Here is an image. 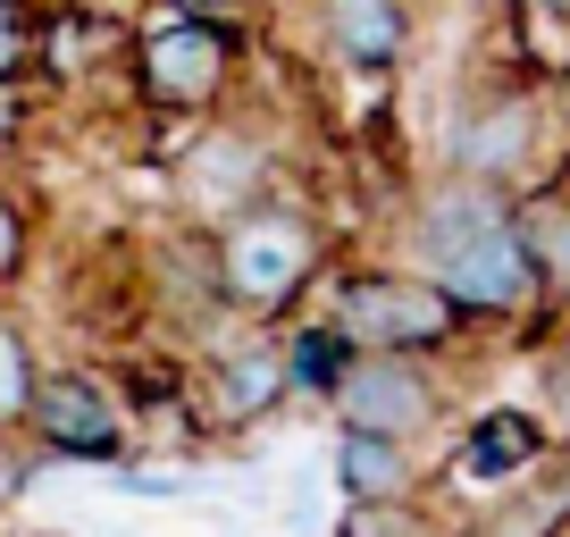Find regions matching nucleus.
I'll return each instance as SVG.
<instances>
[{"label":"nucleus","mask_w":570,"mask_h":537,"mask_svg":"<svg viewBox=\"0 0 570 537\" xmlns=\"http://www.w3.org/2000/svg\"><path fill=\"white\" fill-rule=\"evenodd\" d=\"M285 168L277 135L244 109H210V118L185 126V144L168 152V202H177L185 227H218L227 211H244L252 194H268Z\"/></svg>","instance_id":"5"},{"label":"nucleus","mask_w":570,"mask_h":537,"mask_svg":"<svg viewBox=\"0 0 570 537\" xmlns=\"http://www.w3.org/2000/svg\"><path fill=\"white\" fill-rule=\"evenodd\" d=\"M294 403V378H285V328H252L194 361V394H185V412H194L202 437H252Z\"/></svg>","instance_id":"8"},{"label":"nucleus","mask_w":570,"mask_h":537,"mask_svg":"<svg viewBox=\"0 0 570 537\" xmlns=\"http://www.w3.org/2000/svg\"><path fill=\"white\" fill-rule=\"evenodd\" d=\"M26 446H35V462H76V470H109L118 453H135V420H126L109 370L42 361V387L26 403Z\"/></svg>","instance_id":"7"},{"label":"nucleus","mask_w":570,"mask_h":537,"mask_svg":"<svg viewBox=\"0 0 570 537\" xmlns=\"http://www.w3.org/2000/svg\"><path fill=\"white\" fill-rule=\"evenodd\" d=\"M546 446H553V429H546L537 403H487V412L462 429V446L436 462V496H445V487H462V496H495V487L512 479V470H529Z\"/></svg>","instance_id":"12"},{"label":"nucleus","mask_w":570,"mask_h":537,"mask_svg":"<svg viewBox=\"0 0 570 537\" xmlns=\"http://www.w3.org/2000/svg\"><path fill=\"white\" fill-rule=\"evenodd\" d=\"M327 420L370 437H403V446H436L453 420V378L428 353H344L327 378Z\"/></svg>","instance_id":"6"},{"label":"nucleus","mask_w":570,"mask_h":537,"mask_svg":"<svg viewBox=\"0 0 570 537\" xmlns=\"http://www.w3.org/2000/svg\"><path fill=\"white\" fill-rule=\"evenodd\" d=\"M327 261H336V244H327V218L311 211L294 185H268V194H252L244 211H227L210 227V268H218V303H227L235 328H285L294 311L320 294Z\"/></svg>","instance_id":"2"},{"label":"nucleus","mask_w":570,"mask_h":537,"mask_svg":"<svg viewBox=\"0 0 570 537\" xmlns=\"http://www.w3.org/2000/svg\"><path fill=\"white\" fill-rule=\"evenodd\" d=\"M35 235H42L35 194H26L18 177H0V294L26 286V268H35Z\"/></svg>","instance_id":"22"},{"label":"nucleus","mask_w":570,"mask_h":537,"mask_svg":"<svg viewBox=\"0 0 570 537\" xmlns=\"http://www.w3.org/2000/svg\"><path fill=\"white\" fill-rule=\"evenodd\" d=\"M394 261H411L428 286H445L470 311V328H520L537 303V268L520 244V185L487 177H436L403 202Z\"/></svg>","instance_id":"1"},{"label":"nucleus","mask_w":570,"mask_h":537,"mask_svg":"<svg viewBox=\"0 0 570 537\" xmlns=\"http://www.w3.org/2000/svg\"><path fill=\"white\" fill-rule=\"evenodd\" d=\"M327 537H453L436 496H386V504H336Z\"/></svg>","instance_id":"20"},{"label":"nucleus","mask_w":570,"mask_h":537,"mask_svg":"<svg viewBox=\"0 0 570 537\" xmlns=\"http://www.w3.org/2000/svg\"><path fill=\"white\" fill-rule=\"evenodd\" d=\"M109 387H118V403H126V420H160V412H177L185 394H194V361H177V353H142V361H118L109 370Z\"/></svg>","instance_id":"18"},{"label":"nucleus","mask_w":570,"mask_h":537,"mask_svg":"<svg viewBox=\"0 0 570 537\" xmlns=\"http://www.w3.org/2000/svg\"><path fill=\"white\" fill-rule=\"evenodd\" d=\"M42 0H0V92H35Z\"/></svg>","instance_id":"23"},{"label":"nucleus","mask_w":570,"mask_h":537,"mask_svg":"<svg viewBox=\"0 0 570 537\" xmlns=\"http://www.w3.org/2000/svg\"><path fill=\"white\" fill-rule=\"evenodd\" d=\"M26 135H35V92H0V177L18 168Z\"/></svg>","instance_id":"27"},{"label":"nucleus","mask_w":570,"mask_h":537,"mask_svg":"<svg viewBox=\"0 0 570 537\" xmlns=\"http://www.w3.org/2000/svg\"><path fill=\"white\" fill-rule=\"evenodd\" d=\"M311 35H320L327 68L394 76L420 42V18H411V0H311Z\"/></svg>","instance_id":"13"},{"label":"nucleus","mask_w":570,"mask_h":537,"mask_svg":"<svg viewBox=\"0 0 570 537\" xmlns=\"http://www.w3.org/2000/svg\"><path fill=\"white\" fill-rule=\"evenodd\" d=\"M142 294H151V320L168 336H202V328L227 320L218 303V268H210V227H168L142 244Z\"/></svg>","instance_id":"10"},{"label":"nucleus","mask_w":570,"mask_h":537,"mask_svg":"<svg viewBox=\"0 0 570 537\" xmlns=\"http://www.w3.org/2000/svg\"><path fill=\"white\" fill-rule=\"evenodd\" d=\"M537 152H546V92H537L529 76H512V85H479L445 118V168H453V177L529 185Z\"/></svg>","instance_id":"9"},{"label":"nucleus","mask_w":570,"mask_h":537,"mask_svg":"<svg viewBox=\"0 0 570 537\" xmlns=\"http://www.w3.org/2000/svg\"><path fill=\"white\" fill-rule=\"evenodd\" d=\"M151 9H185V18H252L261 0H151Z\"/></svg>","instance_id":"29"},{"label":"nucleus","mask_w":570,"mask_h":537,"mask_svg":"<svg viewBox=\"0 0 570 537\" xmlns=\"http://www.w3.org/2000/svg\"><path fill=\"white\" fill-rule=\"evenodd\" d=\"M327 487H336V504L436 496V462H428V446H403V437L336 429V446H327Z\"/></svg>","instance_id":"14"},{"label":"nucleus","mask_w":570,"mask_h":537,"mask_svg":"<svg viewBox=\"0 0 570 537\" xmlns=\"http://www.w3.org/2000/svg\"><path fill=\"white\" fill-rule=\"evenodd\" d=\"M303 9H311V0H303Z\"/></svg>","instance_id":"30"},{"label":"nucleus","mask_w":570,"mask_h":537,"mask_svg":"<svg viewBox=\"0 0 570 537\" xmlns=\"http://www.w3.org/2000/svg\"><path fill=\"white\" fill-rule=\"evenodd\" d=\"M344 353H353V344L327 328V311H320V320H303V311L285 320V378H294V394L327 403V378H336V361H344Z\"/></svg>","instance_id":"21"},{"label":"nucleus","mask_w":570,"mask_h":537,"mask_svg":"<svg viewBox=\"0 0 570 537\" xmlns=\"http://www.w3.org/2000/svg\"><path fill=\"white\" fill-rule=\"evenodd\" d=\"M109 496L185 504V496H194V470H168V462H142V453H118V462H109Z\"/></svg>","instance_id":"24"},{"label":"nucleus","mask_w":570,"mask_h":537,"mask_svg":"<svg viewBox=\"0 0 570 537\" xmlns=\"http://www.w3.org/2000/svg\"><path fill=\"white\" fill-rule=\"evenodd\" d=\"M126 101L168 109V118H210V109L244 101V26L235 18H185V9H151L126 26Z\"/></svg>","instance_id":"4"},{"label":"nucleus","mask_w":570,"mask_h":537,"mask_svg":"<svg viewBox=\"0 0 570 537\" xmlns=\"http://www.w3.org/2000/svg\"><path fill=\"white\" fill-rule=\"evenodd\" d=\"M529 194H553V202H570V144L553 152V160H537V177H529Z\"/></svg>","instance_id":"28"},{"label":"nucleus","mask_w":570,"mask_h":537,"mask_svg":"<svg viewBox=\"0 0 570 537\" xmlns=\"http://www.w3.org/2000/svg\"><path fill=\"white\" fill-rule=\"evenodd\" d=\"M503 35H512V68L537 92L570 76V0H503Z\"/></svg>","instance_id":"16"},{"label":"nucleus","mask_w":570,"mask_h":537,"mask_svg":"<svg viewBox=\"0 0 570 537\" xmlns=\"http://www.w3.org/2000/svg\"><path fill=\"white\" fill-rule=\"evenodd\" d=\"M520 244H529L537 294H546V303H570V202L520 185Z\"/></svg>","instance_id":"17"},{"label":"nucleus","mask_w":570,"mask_h":537,"mask_svg":"<svg viewBox=\"0 0 570 537\" xmlns=\"http://www.w3.org/2000/svg\"><path fill=\"white\" fill-rule=\"evenodd\" d=\"M118 51H126V18H109L101 0H68V9H42L35 85H85V76L118 68Z\"/></svg>","instance_id":"15"},{"label":"nucleus","mask_w":570,"mask_h":537,"mask_svg":"<svg viewBox=\"0 0 570 537\" xmlns=\"http://www.w3.org/2000/svg\"><path fill=\"white\" fill-rule=\"evenodd\" d=\"M35 387H42V344H35V328L9 311V294H0V429L26 437V403H35Z\"/></svg>","instance_id":"19"},{"label":"nucleus","mask_w":570,"mask_h":537,"mask_svg":"<svg viewBox=\"0 0 570 537\" xmlns=\"http://www.w3.org/2000/svg\"><path fill=\"white\" fill-rule=\"evenodd\" d=\"M320 311L344 344L361 353H428V361H453L470 353V311L453 303L445 286H428L411 261H327L320 277Z\"/></svg>","instance_id":"3"},{"label":"nucleus","mask_w":570,"mask_h":537,"mask_svg":"<svg viewBox=\"0 0 570 537\" xmlns=\"http://www.w3.org/2000/svg\"><path fill=\"white\" fill-rule=\"evenodd\" d=\"M453 537H570V437H553L495 496H479L453 520Z\"/></svg>","instance_id":"11"},{"label":"nucleus","mask_w":570,"mask_h":537,"mask_svg":"<svg viewBox=\"0 0 570 537\" xmlns=\"http://www.w3.org/2000/svg\"><path fill=\"white\" fill-rule=\"evenodd\" d=\"M529 403L546 412L553 437H570V344H562V336L537 344V394H529Z\"/></svg>","instance_id":"25"},{"label":"nucleus","mask_w":570,"mask_h":537,"mask_svg":"<svg viewBox=\"0 0 570 537\" xmlns=\"http://www.w3.org/2000/svg\"><path fill=\"white\" fill-rule=\"evenodd\" d=\"M26 487H35V446L18 429H0V512H18Z\"/></svg>","instance_id":"26"}]
</instances>
